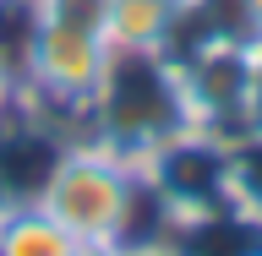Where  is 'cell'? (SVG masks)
Listing matches in <instances>:
<instances>
[{
    "mask_svg": "<svg viewBox=\"0 0 262 256\" xmlns=\"http://www.w3.org/2000/svg\"><path fill=\"white\" fill-rule=\"evenodd\" d=\"M191 11L175 0H110L104 11V44L115 55H175Z\"/></svg>",
    "mask_w": 262,
    "mask_h": 256,
    "instance_id": "3957f363",
    "label": "cell"
},
{
    "mask_svg": "<svg viewBox=\"0 0 262 256\" xmlns=\"http://www.w3.org/2000/svg\"><path fill=\"white\" fill-rule=\"evenodd\" d=\"M71 245L77 240L38 202H6L0 207V256H71Z\"/></svg>",
    "mask_w": 262,
    "mask_h": 256,
    "instance_id": "277c9868",
    "label": "cell"
},
{
    "mask_svg": "<svg viewBox=\"0 0 262 256\" xmlns=\"http://www.w3.org/2000/svg\"><path fill=\"white\" fill-rule=\"evenodd\" d=\"M33 11L44 16V22H66V28L104 33V11H110V0H33Z\"/></svg>",
    "mask_w": 262,
    "mask_h": 256,
    "instance_id": "8992f818",
    "label": "cell"
},
{
    "mask_svg": "<svg viewBox=\"0 0 262 256\" xmlns=\"http://www.w3.org/2000/svg\"><path fill=\"white\" fill-rule=\"evenodd\" d=\"M115 49L104 44V33L88 28H66V22H44L28 38V55H22V109H33L38 120H82L93 114L98 93H104V77H110Z\"/></svg>",
    "mask_w": 262,
    "mask_h": 256,
    "instance_id": "7a4b0ae2",
    "label": "cell"
},
{
    "mask_svg": "<svg viewBox=\"0 0 262 256\" xmlns=\"http://www.w3.org/2000/svg\"><path fill=\"white\" fill-rule=\"evenodd\" d=\"M120 256H180L169 240H126L120 245Z\"/></svg>",
    "mask_w": 262,
    "mask_h": 256,
    "instance_id": "9c48e42d",
    "label": "cell"
},
{
    "mask_svg": "<svg viewBox=\"0 0 262 256\" xmlns=\"http://www.w3.org/2000/svg\"><path fill=\"white\" fill-rule=\"evenodd\" d=\"M16 109H22V82H16V71H11V65L0 60V126H6Z\"/></svg>",
    "mask_w": 262,
    "mask_h": 256,
    "instance_id": "52a82bcc",
    "label": "cell"
},
{
    "mask_svg": "<svg viewBox=\"0 0 262 256\" xmlns=\"http://www.w3.org/2000/svg\"><path fill=\"white\" fill-rule=\"evenodd\" d=\"M251 256H262V245H257V251H251Z\"/></svg>",
    "mask_w": 262,
    "mask_h": 256,
    "instance_id": "7c38bea8",
    "label": "cell"
},
{
    "mask_svg": "<svg viewBox=\"0 0 262 256\" xmlns=\"http://www.w3.org/2000/svg\"><path fill=\"white\" fill-rule=\"evenodd\" d=\"M142 196H147L142 164L88 131V136H71V142L55 147L33 202L71 240L126 245V240H137V202Z\"/></svg>",
    "mask_w": 262,
    "mask_h": 256,
    "instance_id": "6da1fadb",
    "label": "cell"
},
{
    "mask_svg": "<svg viewBox=\"0 0 262 256\" xmlns=\"http://www.w3.org/2000/svg\"><path fill=\"white\" fill-rule=\"evenodd\" d=\"M175 6H180V11H191V16H196L202 6H208V0H175Z\"/></svg>",
    "mask_w": 262,
    "mask_h": 256,
    "instance_id": "8fae6325",
    "label": "cell"
},
{
    "mask_svg": "<svg viewBox=\"0 0 262 256\" xmlns=\"http://www.w3.org/2000/svg\"><path fill=\"white\" fill-rule=\"evenodd\" d=\"M71 256H120V245H93V240H77Z\"/></svg>",
    "mask_w": 262,
    "mask_h": 256,
    "instance_id": "30bf717a",
    "label": "cell"
},
{
    "mask_svg": "<svg viewBox=\"0 0 262 256\" xmlns=\"http://www.w3.org/2000/svg\"><path fill=\"white\" fill-rule=\"evenodd\" d=\"M235 22L251 44H262V0H235Z\"/></svg>",
    "mask_w": 262,
    "mask_h": 256,
    "instance_id": "ba28073f",
    "label": "cell"
},
{
    "mask_svg": "<svg viewBox=\"0 0 262 256\" xmlns=\"http://www.w3.org/2000/svg\"><path fill=\"white\" fill-rule=\"evenodd\" d=\"M224 207L262 229V126L224 142Z\"/></svg>",
    "mask_w": 262,
    "mask_h": 256,
    "instance_id": "5b68a950",
    "label": "cell"
}]
</instances>
